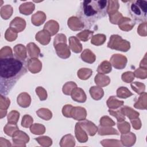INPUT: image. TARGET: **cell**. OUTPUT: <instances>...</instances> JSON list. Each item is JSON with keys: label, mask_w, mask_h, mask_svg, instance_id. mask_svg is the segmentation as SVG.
I'll return each instance as SVG.
<instances>
[{"label": "cell", "mask_w": 147, "mask_h": 147, "mask_svg": "<svg viewBox=\"0 0 147 147\" xmlns=\"http://www.w3.org/2000/svg\"><path fill=\"white\" fill-rule=\"evenodd\" d=\"M81 57L86 62L92 63L95 60V55L90 51V49H85L84 51L82 53Z\"/></svg>", "instance_id": "obj_16"}, {"label": "cell", "mask_w": 147, "mask_h": 147, "mask_svg": "<svg viewBox=\"0 0 147 147\" xmlns=\"http://www.w3.org/2000/svg\"><path fill=\"white\" fill-rule=\"evenodd\" d=\"M72 98L76 102H84L86 97L84 91L81 88H75L72 91Z\"/></svg>", "instance_id": "obj_9"}, {"label": "cell", "mask_w": 147, "mask_h": 147, "mask_svg": "<svg viewBox=\"0 0 147 147\" xmlns=\"http://www.w3.org/2000/svg\"><path fill=\"white\" fill-rule=\"evenodd\" d=\"M5 101V97H3V96L2 95H1V109H6L9 105H10V100H9L7 98L6 100V102Z\"/></svg>", "instance_id": "obj_32"}, {"label": "cell", "mask_w": 147, "mask_h": 147, "mask_svg": "<svg viewBox=\"0 0 147 147\" xmlns=\"http://www.w3.org/2000/svg\"><path fill=\"white\" fill-rule=\"evenodd\" d=\"M70 47L72 50L75 53H79L82 51V45L75 37H71L69 39Z\"/></svg>", "instance_id": "obj_15"}, {"label": "cell", "mask_w": 147, "mask_h": 147, "mask_svg": "<svg viewBox=\"0 0 147 147\" xmlns=\"http://www.w3.org/2000/svg\"><path fill=\"white\" fill-rule=\"evenodd\" d=\"M56 49V52L58 56L62 58H67L70 56V52L67 47L65 44H59L55 46Z\"/></svg>", "instance_id": "obj_6"}, {"label": "cell", "mask_w": 147, "mask_h": 147, "mask_svg": "<svg viewBox=\"0 0 147 147\" xmlns=\"http://www.w3.org/2000/svg\"><path fill=\"white\" fill-rule=\"evenodd\" d=\"M14 111H11L10 113V114H9L8 116H7V119H8V121L10 123H11V122H14V118L17 121H18V119L19 118V113L17 111H16L15 114H14Z\"/></svg>", "instance_id": "obj_31"}, {"label": "cell", "mask_w": 147, "mask_h": 147, "mask_svg": "<svg viewBox=\"0 0 147 147\" xmlns=\"http://www.w3.org/2000/svg\"><path fill=\"white\" fill-rule=\"evenodd\" d=\"M105 40H106V36L105 35L99 34L93 36L91 40V43L94 45H99L103 44Z\"/></svg>", "instance_id": "obj_25"}, {"label": "cell", "mask_w": 147, "mask_h": 147, "mask_svg": "<svg viewBox=\"0 0 147 147\" xmlns=\"http://www.w3.org/2000/svg\"><path fill=\"white\" fill-rule=\"evenodd\" d=\"M107 103L109 107L112 108V109H115L122 106L123 102L122 101L118 100L115 98H114V97L112 96L109 99Z\"/></svg>", "instance_id": "obj_24"}, {"label": "cell", "mask_w": 147, "mask_h": 147, "mask_svg": "<svg viewBox=\"0 0 147 147\" xmlns=\"http://www.w3.org/2000/svg\"><path fill=\"white\" fill-rule=\"evenodd\" d=\"M19 9L20 13L25 15H28L32 13L34 10V4L30 2L24 3L20 5Z\"/></svg>", "instance_id": "obj_12"}, {"label": "cell", "mask_w": 147, "mask_h": 147, "mask_svg": "<svg viewBox=\"0 0 147 147\" xmlns=\"http://www.w3.org/2000/svg\"><path fill=\"white\" fill-rule=\"evenodd\" d=\"M25 27V21L20 17H16L10 22V28L17 32H21Z\"/></svg>", "instance_id": "obj_7"}, {"label": "cell", "mask_w": 147, "mask_h": 147, "mask_svg": "<svg viewBox=\"0 0 147 147\" xmlns=\"http://www.w3.org/2000/svg\"><path fill=\"white\" fill-rule=\"evenodd\" d=\"M27 71L26 62L17 57L0 59V91L7 95L17 81Z\"/></svg>", "instance_id": "obj_1"}, {"label": "cell", "mask_w": 147, "mask_h": 147, "mask_svg": "<svg viewBox=\"0 0 147 147\" xmlns=\"http://www.w3.org/2000/svg\"><path fill=\"white\" fill-rule=\"evenodd\" d=\"M68 25L69 26L70 29L74 30H81L84 26V24L81 22L79 18L75 17H71L68 20Z\"/></svg>", "instance_id": "obj_8"}, {"label": "cell", "mask_w": 147, "mask_h": 147, "mask_svg": "<svg viewBox=\"0 0 147 147\" xmlns=\"http://www.w3.org/2000/svg\"><path fill=\"white\" fill-rule=\"evenodd\" d=\"M107 45L111 49L124 52L127 51L130 48V43L126 40H122L121 36L118 35L111 36Z\"/></svg>", "instance_id": "obj_4"}, {"label": "cell", "mask_w": 147, "mask_h": 147, "mask_svg": "<svg viewBox=\"0 0 147 147\" xmlns=\"http://www.w3.org/2000/svg\"><path fill=\"white\" fill-rule=\"evenodd\" d=\"M50 35L45 30L39 32L36 36V39L39 41L42 44L46 45L49 43L50 40Z\"/></svg>", "instance_id": "obj_10"}, {"label": "cell", "mask_w": 147, "mask_h": 147, "mask_svg": "<svg viewBox=\"0 0 147 147\" xmlns=\"http://www.w3.org/2000/svg\"><path fill=\"white\" fill-rule=\"evenodd\" d=\"M127 20H128V18H126V17L122 18V19L121 20V21L119 22V26L123 30H130L135 24L134 22H133L132 21H131L128 24H126Z\"/></svg>", "instance_id": "obj_19"}, {"label": "cell", "mask_w": 147, "mask_h": 147, "mask_svg": "<svg viewBox=\"0 0 147 147\" xmlns=\"http://www.w3.org/2000/svg\"><path fill=\"white\" fill-rule=\"evenodd\" d=\"M13 13V7L9 5H7L1 7V16L3 19L7 20L8 19L12 14Z\"/></svg>", "instance_id": "obj_18"}, {"label": "cell", "mask_w": 147, "mask_h": 147, "mask_svg": "<svg viewBox=\"0 0 147 147\" xmlns=\"http://www.w3.org/2000/svg\"><path fill=\"white\" fill-rule=\"evenodd\" d=\"M132 94L130 92V91L123 87H121L117 90V96L119 98H126L129 97Z\"/></svg>", "instance_id": "obj_26"}, {"label": "cell", "mask_w": 147, "mask_h": 147, "mask_svg": "<svg viewBox=\"0 0 147 147\" xmlns=\"http://www.w3.org/2000/svg\"><path fill=\"white\" fill-rule=\"evenodd\" d=\"M111 71V64L107 61H103L98 67V72L101 74H107Z\"/></svg>", "instance_id": "obj_22"}, {"label": "cell", "mask_w": 147, "mask_h": 147, "mask_svg": "<svg viewBox=\"0 0 147 147\" xmlns=\"http://www.w3.org/2000/svg\"><path fill=\"white\" fill-rule=\"evenodd\" d=\"M95 83L99 86H105L109 84L110 82V79L108 76L98 74L95 78Z\"/></svg>", "instance_id": "obj_20"}, {"label": "cell", "mask_w": 147, "mask_h": 147, "mask_svg": "<svg viewBox=\"0 0 147 147\" xmlns=\"http://www.w3.org/2000/svg\"><path fill=\"white\" fill-rule=\"evenodd\" d=\"M107 11L109 15L115 13L119 6L118 1H107Z\"/></svg>", "instance_id": "obj_17"}, {"label": "cell", "mask_w": 147, "mask_h": 147, "mask_svg": "<svg viewBox=\"0 0 147 147\" xmlns=\"http://www.w3.org/2000/svg\"><path fill=\"white\" fill-rule=\"evenodd\" d=\"M5 38L7 40L11 41L17 38V34L15 33V32L12 31L11 28H9L6 32Z\"/></svg>", "instance_id": "obj_29"}, {"label": "cell", "mask_w": 147, "mask_h": 147, "mask_svg": "<svg viewBox=\"0 0 147 147\" xmlns=\"http://www.w3.org/2000/svg\"><path fill=\"white\" fill-rule=\"evenodd\" d=\"M44 27H51V28L47 30V31L48 30L51 35H54L55 34H56L59 30V25L57 22L53 20L49 21L48 22H47V24L45 25Z\"/></svg>", "instance_id": "obj_21"}, {"label": "cell", "mask_w": 147, "mask_h": 147, "mask_svg": "<svg viewBox=\"0 0 147 147\" xmlns=\"http://www.w3.org/2000/svg\"><path fill=\"white\" fill-rule=\"evenodd\" d=\"M41 64L38 59H32L28 62V68L29 71L33 73L38 72L40 71Z\"/></svg>", "instance_id": "obj_13"}, {"label": "cell", "mask_w": 147, "mask_h": 147, "mask_svg": "<svg viewBox=\"0 0 147 147\" xmlns=\"http://www.w3.org/2000/svg\"><path fill=\"white\" fill-rule=\"evenodd\" d=\"M16 57L21 60H24L26 57L25 48L23 45L18 44L14 48Z\"/></svg>", "instance_id": "obj_14"}, {"label": "cell", "mask_w": 147, "mask_h": 147, "mask_svg": "<svg viewBox=\"0 0 147 147\" xmlns=\"http://www.w3.org/2000/svg\"><path fill=\"white\" fill-rule=\"evenodd\" d=\"M111 61L113 65L117 69H122L126 65L127 59L126 57L121 55H113L111 59Z\"/></svg>", "instance_id": "obj_5"}, {"label": "cell", "mask_w": 147, "mask_h": 147, "mask_svg": "<svg viewBox=\"0 0 147 147\" xmlns=\"http://www.w3.org/2000/svg\"><path fill=\"white\" fill-rule=\"evenodd\" d=\"M107 5V1H83L79 12V20L84 26L90 28L106 15Z\"/></svg>", "instance_id": "obj_2"}, {"label": "cell", "mask_w": 147, "mask_h": 147, "mask_svg": "<svg viewBox=\"0 0 147 147\" xmlns=\"http://www.w3.org/2000/svg\"><path fill=\"white\" fill-rule=\"evenodd\" d=\"M129 4V12L131 17L138 21H146L147 2L146 1H130Z\"/></svg>", "instance_id": "obj_3"}, {"label": "cell", "mask_w": 147, "mask_h": 147, "mask_svg": "<svg viewBox=\"0 0 147 147\" xmlns=\"http://www.w3.org/2000/svg\"><path fill=\"white\" fill-rule=\"evenodd\" d=\"M90 92L91 95L94 99L98 100V99L102 98V96L103 95V90H102L101 91H99V92H96L94 87H92L90 88Z\"/></svg>", "instance_id": "obj_30"}, {"label": "cell", "mask_w": 147, "mask_h": 147, "mask_svg": "<svg viewBox=\"0 0 147 147\" xmlns=\"http://www.w3.org/2000/svg\"><path fill=\"white\" fill-rule=\"evenodd\" d=\"M13 56L11 49L10 47H5L1 49L0 53V57L4 58L7 57H12Z\"/></svg>", "instance_id": "obj_28"}, {"label": "cell", "mask_w": 147, "mask_h": 147, "mask_svg": "<svg viewBox=\"0 0 147 147\" xmlns=\"http://www.w3.org/2000/svg\"><path fill=\"white\" fill-rule=\"evenodd\" d=\"M46 16L42 11H38L32 17V22L35 25L39 26L41 25L45 20Z\"/></svg>", "instance_id": "obj_11"}, {"label": "cell", "mask_w": 147, "mask_h": 147, "mask_svg": "<svg viewBox=\"0 0 147 147\" xmlns=\"http://www.w3.org/2000/svg\"><path fill=\"white\" fill-rule=\"evenodd\" d=\"M30 57H38L40 53V49L34 44L29 43L27 45Z\"/></svg>", "instance_id": "obj_23"}, {"label": "cell", "mask_w": 147, "mask_h": 147, "mask_svg": "<svg viewBox=\"0 0 147 147\" xmlns=\"http://www.w3.org/2000/svg\"><path fill=\"white\" fill-rule=\"evenodd\" d=\"M118 112H114L112 110H109V113L112 115H114V116H115L117 118V121L119 122V121H123L125 119V117L123 116H122V114H120L119 115V114H118Z\"/></svg>", "instance_id": "obj_34"}, {"label": "cell", "mask_w": 147, "mask_h": 147, "mask_svg": "<svg viewBox=\"0 0 147 147\" xmlns=\"http://www.w3.org/2000/svg\"><path fill=\"white\" fill-rule=\"evenodd\" d=\"M93 34V32L92 31H90L88 30H84L83 32L79 33L77 34V36L82 41H86L87 40H88L91 36Z\"/></svg>", "instance_id": "obj_27"}, {"label": "cell", "mask_w": 147, "mask_h": 147, "mask_svg": "<svg viewBox=\"0 0 147 147\" xmlns=\"http://www.w3.org/2000/svg\"><path fill=\"white\" fill-rule=\"evenodd\" d=\"M36 92L38 95L41 100H44L47 98V92L44 89L42 92H41V91L38 87L37 88H36Z\"/></svg>", "instance_id": "obj_33"}]
</instances>
